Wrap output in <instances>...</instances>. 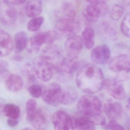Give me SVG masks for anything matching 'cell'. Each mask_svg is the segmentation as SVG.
I'll use <instances>...</instances> for the list:
<instances>
[{"label":"cell","instance_id":"obj_1","mask_svg":"<svg viewBox=\"0 0 130 130\" xmlns=\"http://www.w3.org/2000/svg\"><path fill=\"white\" fill-rule=\"evenodd\" d=\"M105 79L102 70L94 64L83 66L76 78V85L82 91L88 94L97 93L104 87Z\"/></svg>","mask_w":130,"mask_h":130},{"label":"cell","instance_id":"obj_2","mask_svg":"<svg viewBox=\"0 0 130 130\" xmlns=\"http://www.w3.org/2000/svg\"><path fill=\"white\" fill-rule=\"evenodd\" d=\"M102 103L100 99L91 95L82 96L77 104L78 111L88 119L102 113Z\"/></svg>","mask_w":130,"mask_h":130},{"label":"cell","instance_id":"obj_3","mask_svg":"<svg viewBox=\"0 0 130 130\" xmlns=\"http://www.w3.org/2000/svg\"><path fill=\"white\" fill-rule=\"evenodd\" d=\"M83 8L82 14L85 19L90 23L97 22L101 17L105 16L108 11L105 1H91Z\"/></svg>","mask_w":130,"mask_h":130},{"label":"cell","instance_id":"obj_4","mask_svg":"<svg viewBox=\"0 0 130 130\" xmlns=\"http://www.w3.org/2000/svg\"><path fill=\"white\" fill-rule=\"evenodd\" d=\"M64 92L58 83L53 82L43 91L42 97L49 105L57 107L62 103Z\"/></svg>","mask_w":130,"mask_h":130},{"label":"cell","instance_id":"obj_5","mask_svg":"<svg viewBox=\"0 0 130 130\" xmlns=\"http://www.w3.org/2000/svg\"><path fill=\"white\" fill-rule=\"evenodd\" d=\"M33 67L36 76L42 81L47 82L52 78L53 67L42 55L34 60Z\"/></svg>","mask_w":130,"mask_h":130},{"label":"cell","instance_id":"obj_6","mask_svg":"<svg viewBox=\"0 0 130 130\" xmlns=\"http://www.w3.org/2000/svg\"><path fill=\"white\" fill-rule=\"evenodd\" d=\"M56 27L59 31L70 37L79 31L81 24L77 17L58 18Z\"/></svg>","mask_w":130,"mask_h":130},{"label":"cell","instance_id":"obj_7","mask_svg":"<svg viewBox=\"0 0 130 130\" xmlns=\"http://www.w3.org/2000/svg\"><path fill=\"white\" fill-rule=\"evenodd\" d=\"M53 123L56 130H74V119L64 111H58L53 115Z\"/></svg>","mask_w":130,"mask_h":130},{"label":"cell","instance_id":"obj_8","mask_svg":"<svg viewBox=\"0 0 130 130\" xmlns=\"http://www.w3.org/2000/svg\"><path fill=\"white\" fill-rule=\"evenodd\" d=\"M104 87L110 95L115 99L121 100L126 97V91L120 80L115 79L105 80Z\"/></svg>","mask_w":130,"mask_h":130},{"label":"cell","instance_id":"obj_9","mask_svg":"<svg viewBox=\"0 0 130 130\" xmlns=\"http://www.w3.org/2000/svg\"><path fill=\"white\" fill-rule=\"evenodd\" d=\"M61 49L55 45H47L43 50L42 56L52 65L53 69H56L63 59Z\"/></svg>","mask_w":130,"mask_h":130},{"label":"cell","instance_id":"obj_10","mask_svg":"<svg viewBox=\"0 0 130 130\" xmlns=\"http://www.w3.org/2000/svg\"><path fill=\"white\" fill-rule=\"evenodd\" d=\"M108 67L115 72L130 73V56L122 54L115 56L109 62Z\"/></svg>","mask_w":130,"mask_h":130},{"label":"cell","instance_id":"obj_11","mask_svg":"<svg viewBox=\"0 0 130 130\" xmlns=\"http://www.w3.org/2000/svg\"><path fill=\"white\" fill-rule=\"evenodd\" d=\"M83 46L82 38L78 35L69 37L65 43V48L67 56L76 59L81 52Z\"/></svg>","mask_w":130,"mask_h":130},{"label":"cell","instance_id":"obj_12","mask_svg":"<svg viewBox=\"0 0 130 130\" xmlns=\"http://www.w3.org/2000/svg\"><path fill=\"white\" fill-rule=\"evenodd\" d=\"M111 56L110 48L105 44L99 45L93 48L91 53V58L93 62L104 65L108 62Z\"/></svg>","mask_w":130,"mask_h":130},{"label":"cell","instance_id":"obj_13","mask_svg":"<svg viewBox=\"0 0 130 130\" xmlns=\"http://www.w3.org/2000/svg\"><path fill=\"white\" fill-rule=\"evenodd\" d=\"M76 59L68 56L64 57L56 69L61 75L66 76L72 75L79 66V63Z\"/></svg>","mask_w":130,"mask_h":130},{"label":"cell","instance_id":"obj_14","mask_svg":"<svg viewBox=\"0 0 130 130\" xmlns=\"http://www.w3.org/2000/svg\"><path fill=\"white\" fill-rule=\"evenodd\" d=\"M13 43L10 34L0 29V57L8 55L13 50Z\"/></svg>","mask_w":130,"mask_h":130},{"label":"cell","instance_id":"obj_15","mask_svg":"<svg viewBox=\"0 0 130 130\" xmlns=\"http://www.w3.org/2000/svg\"><path fill=\"white\" fill-rule=\"evenodd\" d=\"M104 111L108 118L115 121L121 117L123 108L122 105L118 102H109L105 105Z\"/></svg>","mask_w":130,"mask_h":130},{"label":"cell","instance_id":"obj_16","mask_svg":"<svg viewBox=\"0 0 130 130\" xmlns=\"http://www.w3.org/2000/svg\"><path fill=\"white\" fill-rule=\"evenodd\" d=\"M5 84L7 89L13 92L21 90L23 86V81L18 75L8 73L5 76Z\"/></svg>","mask_w":130,"mask_h":130},{"label":"cell","instance_id":"obj_17","mask_svg":"<svg viewBox=\"0 0 130 130\" xmlns=\"http://www.w3.org/2000/svg\"><path fill=\"white\" fill-rule=\"evenodd\" d=\"M17 12L15 8L10 5H7L0 14V21L5 25L13 24L17 21Z\"/></svg>","mask_w":130,"mask_h":130},{"label":"cell","instance_id":"obj_18","mask_svg":"<svg viewBox=\"0 0 130 130\" xmlns=\"http://www.w3.org/2000/svg\"><path fill=\"white\" fill-rule=\"evenodd\" d=\"M30 121L37 130H45L48 126V121L46 116L40 110H37Z\"/></svg>","mask_w":130,"mask_h":130},{"label":"cell","instance_id":"obj_19","mask_svg":"<svg viewBox=\"0 0 130 130\" xmlns=\"http://www.w3.org/2000/svg\"><path fill=\"white\" fill-rule=\"evenodd\" d=\"M43 10L42 2L40 1H30L26 5V11L29 17L34 18L39 17Z\"/></svg>","mask_w":130,"mask_h":130},{"label":"cell","instance_id":"obj_20","mask_svg":"<svg viewBox=\"0 0 130 130\" xmlns=\"http://www.w3.org/2000/svg\"><path fill=\"white\" fill-rule=\"evenodd\" d=\"M57 15L58 18H76V11L72 3L66 2L59 8Z\"/></svg>","mask_w":130,"mask_h":130},{"label":"cell","instance_id":"obj_21","mask_svg":"<svg viewBox=\"0 0 130 130\" xmlns=\"http://www.w3.org/2000/svg\"><path fill=\"white\" fill-rule=\"evenodd\" d=\"M83 44L88 49L92 48L94 45L95 33L93 28L90 27H86L82 34Z\"/></svg>","mask_w":130,"mask_h":130},{"label":"cell","instance_id":"obj_22","mask_svg":"<svg viewBox=\"0 0 130 130\" xmlns=\"http://www.w3.org/2000/svg\"><path fill=\"white\" fill-rule=\"evenodd\" d=\"M45 32H37L31 37L30 40L31 47L34 50H38L44 44H46Z\"/></svg>","mask_w":130,"mask_h":130},{"label":"cell","instance_id":"obj_23","mask_svg":"<svg viewBox=\"0 0 130 130\" xmlns=\"http://www.w3.org/2000/svg\"><path fill=\"white\" fill-rule=\"evenodd\" d=\"M75 129L78 130H95L94 125L86 117L83 116L74 119Z\"/></svg>","mask_w":130,"mask_h":130},{"label":"cell","instance_id":"obj_24","mask_svg":"<svg viewBox=\"0 0 130 130\" xmlns=\"http://www.w3.org/2000/svg\"><path fill=\"white\" fill-rule=\"evenodd\" d=\"M14 42L17 50L18 52L23 51L28 44V37L26 33L23 31L16 33L14 36Z\"/></svg>","mask_w":130,"mask_h":130},{"label":"cell","instance_id":"obj_25","mask_svg":"<svg viewBox=\"0 0 130 130\" xmlns=\"http://www.w3.org/2000/svg\"><path fill=\"white\" fill-rule=\"evenodd\" d=\"M2 111L5 116L11 119L18 120L20 115L21 110L20 107L14 104H8L5 105Z\"/></svg>","mask_w":130,"mask_h":130},{"label":"cell","instance_id":"obj_26","mask_svg":"<svg viewBox=\"0 0 130 130\" xmlns=\"http://www.w3.org/2000/svg\"><path fill=\"white\" fill-rule=\"evenodd\" d=\"M44 21V18L41 16L31 18L27 23V30L30 32H37L40 30Z\"/></svg>","mask_w":130,"mask_h":130},{"label":"cell","instance_id":"obj_27","mask_svg":"<svg viewBox=\"0 0 130 130\" xmlns=\"http://www.w3.org/2000/svg\"><path fill=\"white\" fill-rule=\"evenodd\" d=\"M78 93L73 89H68L64 92L62 104L65 105H70L78 99Z\"/></svg>","mask_w":130,"mask_h":130},{"label":"cell","instance_id":"obj_28","mask_svg":"<svg viewBox=\"0 0 130 130\" xmlns=\"http://www.w3.org/2000/svg\"><path fill=\"white\" fill-rule=\"evenodd\" d=\"M109 13L111 19L118 20L121 18L123 14V8L119 5L114 4L110 8Z\"/></svg>","mask_w":130,"mask_h":130},{"label":"cell","instance_id":"obj_29","mask_svg":"<svg viewBox=\"0 0 130 130\" xmlns=\"http://www.w3.org/2000/svg\"><path fill=\"white\" fill-rule=\"evenodd\" d=\"M37 103L36 100L29 99L27 101L26 104V111L27 118L30 121L37 111Z\"/></svg>","mask_w":130,"mask_h":130},{"label":"cell","instance_id":"obj_30","mask_svg":"<svg viewBox=\"0 0 130 130\" xmlns=\"http://www.w3.org/2000/svg\"><path fill=\"white\" fill-rule=\"evenodd\" d=\"M102 28L105 34L109 39L114 40L117 39L116 30L108 23L104 22L102 24Z\"/></svg>","mask_w":130,"mask_h":130},{"label":"cell","instance_id":"obj_31","mask_svg":"<svg viewBox=\"0 0 130 130\" xmlns=\"http://www.w3.org/2000/svg\"><path fill=\"white\" fill-rule=\"evenodd\" d=\"M120 28L123 34L130 39V13L124 18L121 24Z\"/></svg>","mask_w":130,"mask_h":130},{"label":"cell","instance_id":"obj_32","mask_svg":"<svg viewBox=\"0 0 130 130\" xmlns=\"http://www.w3.org/2000/svg\"><path fill=\"white\" fill-rule=\"evenodd\" d=\"M30 94L34 98H37L42 96L43 91L41 85L39 84H33L28 88Z\"/></svg>","mask_w":130,"mask_h":130},{"label":"cell","instance_id":"obj_33","mask_svg":"<svg viewBox=\"0 0 130 130\" xmlns=\"http://www.w3.org/2000/svg\"><path fill=\"white\" fill-rule=\"evenodd\" d=\"M46 44L52 45L58 38V34L57 31L53 30H50L46 31Z\"/></svg>","mask_w":130,"mask_h":130},{"label":"cell","instance_id":"obj_34","mask_svg":"<svg viewBox=\"0 0 130 130\" xmlns=\"http://www.w3.org/2000/svg\"><path fill=\"white\" fill-rule=\"evenodd\" d=\"M102 127L105 130H125L122 126L114 120L110 121Z\"/></svg>","mask_w":130,"mask_h":130},{"label":"cell","instance_id":"obj_35","mask_svg":"<svg viewBox=\"0 0 130 130\" xmlns=\"http://www.w3.org/2000/svg\"><path fill=\"white\" fill-rule=\"evenodd\" d=\"M24 75L27 77L30 81L34 82L36 80V74L33 67L30 65H27L24 67L23 69Z\"/></svg>","mask_w":130,"mask_h":130},{"label":"cell","instance_id":"obj_36","mask_svg":"<svg viewBox=\"0 0 130 130\" xmlns=\"http://www.w3.org/2000/svg\"><path fill=\"white\" fill-rule=\"evenodd\" d=\"M8 63L4 60H0V76H5L8 73Z\"/></svg>","mask_w":130,"mask_h":130},{"label":"cell","instance_id":"obj_37","mask_svg":"<svg viewBox=\"0 0 130 130\" xmlns=\"http://www.w3.org/2000/svg\"><path fill=\"white\" fill-rule=\"evenodd\" d=\"M5 4L7 5H20L24 4L26 1H22V0H14V1H4Z\"/></svg>","mask_w":130,"mask_h":130},{"label":"cell","instance_id":"obj_38","mask_svg":"<svg viewBox=\"0 0 130 130\" xmlns=\"http://www.w3.org/2000/svg\"><path fill=\"white\" fill-rule=\"evenodd\" d=\"M7 123L10 127H14L18 124V121L17 119L8 118L7 120Z\"/></svg>","mask_w":130,"mask_h":130},{"label":"cell","instance_id":"obj_39","mask_svg":"<svg viewBox=\"0 0 130 130\" xmlns=\"http://www.w3.org/2000/svg\"><path fill=\"white\" fill-rule=\"evenodd\" d=\"M23 57L21 56H17L16 57H15V59L17 61H22L23 60Z\"/></svg>","mask_w":130,"mask_h":130},{"label":"cell","instance_id":"obj_40","mask_svg":"<svg viewBox=\"0 0 130 130\" xmlns=\"http://www.w3.org/2000/svg\"><path fill=\"white\" fill-rule=\"evenodd\" d=\"M2 102L0 101V112H1V110L2 111L3 110V107H4V105H3V104L2 103Z\"/></svg>","mask_w":130,"mask_h":130},{"label":"cell","instance_id":"obj_41","mask_svg":"<svg viewBox=\"0 0 130 130\" xmlns=\"http://www.w3.org/2000/svg\"><path fill=\"white\" fill-rule=\"evenodd\" d=\"M128 107L130 110V96L129 97L128 100Z\"/></svg>","mask_w":130,"mask_h":130},{"label":"cell","instance_id":"obj_42","mask_svg":"<svg viewBox=\"0 0 130 130\" xmlns=\"http://www.w3.org/2000/svg\"><path fill=\"white\" fill-rule=\"evenodd\" d=\"M127 126L129 130H130V121L127 123Z\"/></svg>","mask_w":130,"mask_h":130},{"label":"cell","instance_id":"obj_43","mask_svg":"<svg viewBox=\"0 0 130 130\" xmlns=\"http://www.w3.org/2000/svg\"><path fill=\"white\" fill-rule=\"evenodd\" d=\"M21 130H32L31 128H29V127H27V128H24V129H22Z\"/></svg>","mask_w":130,"mask_h":130},{"label":"cell","instance_id":"obj_44","mask_svg":"<svg viewBox=\"0 0 130 130\" xmlns=\"http://www.w3.org/2000/svg\"><path fill=\"white\" fill-rule=\"evenodd\" d=\"M1 1H0V7H1Z\"/></svg>","mask_w":130,"mask_h":130}]
</instances>
